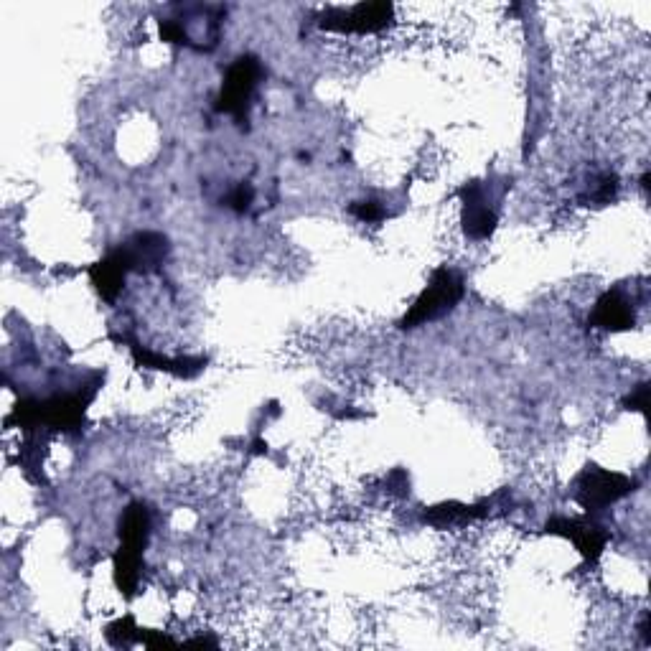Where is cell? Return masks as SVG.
I'll return each mask as SVG.
<instances>
[{
  "instance_id": "6da1fadb",
  "label": "cell",
  "mask_w": 651,
  "mask_h": 651,
  "mask_svg": "<svg viewBox=\"0 0 651 651\" xmlns=\"http://www.w3.org/2000/svg\"><path fill=\"white\" fill-rule=\"evenodd\" d=\"M95 390L97 387L74 392V395H54L49 400H21L13 407L8 425H18L23 430L46 425V428L72 433V430H77L82 425L84 412H87V405L95 397Z\"/></svg>"
},
{
  "instance_id": "7a4b0ae2",
  "label": "cell",
  "mask_w": 651,
  "mask_h": 651,
  "mask_svg": "<svg viewBox=\"0 0 651 651\" xmlns=\"http://www.w3.org/2000/svg\"><path fill=\"white\" fill-rule=\"evenodd\" d=\"M466 295L463 278L451 268H438L430 278L428 288L418 295V301L412 303L410 311L400 321V329H418L435 318L451 313Z\"/></svg>"
},
{
  "instance_id": "3957f363",
  "label": "cell",
  "mask_w": 651,
  "mask_h": 651,
  "mask_svg": "<svg viewBox=\"0 0 651 651\" xmlns=\"http://www.w3.org/2000/svg\"><path fill=\"white\" fill-rule=\"evenodd\" d=\"M262 77V64L257 56L245 54L240 59H234L232 67L227 69L222 82V92L217 97V110L227 112L237 120V125H247L250 120V105L252 95H255L257 84Z\"/></svg>"
},
{
  "instance_id": "277c9868",
  "label": "cell",
  "mask_w": 651,
  "mask_h": 651,
  "mask_svg": "<svg viewBox=\"0 0 651 651\" xmlns=\"http://www.w3.org/2000/svg\"><path fill=\"white\" fill-rule=\"evenodd\" d=\"M634 486V479H629L626 473L588 466L575 481V499L588 512H598V509L611 507L618 499L629 496Z\"/></svg>"
},
{
  "instance_id": "5b68a950",
  "label": "cell",
  "mask_w": 651,
  "mask_h": 651,
  "mask_svg": "<svg viewBox=\"0 0 651 651\" xmlns=\"http://www.w3.org/2000/svg\"><path fill=\"white\" fill-rule=\"evenodd\" d=\"M395 18L392 3H359L351 8H331L321 16L318 26L323 31H336V34H379L390 26Z\"/></svg>"
},
{
  "instance_id": "8992f818",
  "label": "cell",
  "mask_w": 651,
  "mask_h": 651,
  "mask_svg": "<svg viewBox=\"0 0 651 651\" xmlns=\"http://www.w3.org/2000/svg\"><path fill=\"white\" fill-rule=\"evenodd\" d=\"M545 532L570 540L575 545V550L590 562H596L603 555V550H606V532L601 527H596V524L580 522V519L555 517L545 524Z\"/></svg>"
},
{
  "instance_id": "52a82bcc",
  "label": "cell",
  "mask_w": 651,
  "mask_h": 651,
  "mask_svg": "<svg viewBox=\"0 0 651 651\" xmlns=\"http://www.w3.org/2000/svg\"><path fill=\"white\" fill-rule=\"evenodd\" d=\"M463 204V232L471 237V240H489L496 229V214L491 212L489 204H486L484 186L479 181H471V184L461 186L458 191Z\"/></svg>"
},
{
  "instance_id": "ba28073f",
  "label": "cell",
  "mask_w": 651,
  "mask_h": 651,
  "mask_svg": "<svg viewBox=\"0 0 651 651\" xmlns=\"http://www.w3.org/2000/svg\"><path fill=\"white\" fill-rule=\"evenodd\" d=\"M133 273V265H130V257L125 252V247L120 245L117 250H112L110 255L97 260L90 268V280L95 285V290L100 293V298H105L107 303H112L123 290L125 278Z\"/></svg>"
},
{
  "instance_id": "9c48e42d",
  "label": "cell",
  "mask_w": 651,
  "mask_h": 651,
  "mask_svg": "<svg viewBox=\"0 0 651 651\" xmlns=\"http://www.w3.org/2000/svg\"><path fill=\"white\" fill-rule=\"evenodd\" d=\"M125 252L130 257L133 273H153L163 265L168 250V237L161 232H138L130 242H125Z\"/></svg>"
},
{
  "instance_id": "30bf717a",
  "label": "cell",
  "mask_w": 651,
  "mask_h": 651,
  "mask_svg": "<svg viewBox=\"0 0 651 651\" xmlns=\"http://www.w3.org/2000/svg\"><path fill=\"white\" fill-rule=\"evenodd\" d=\"M590 323L603 331H629L634 329L636 316L629 298L621 290H608V293H603L598 298Z\"/></svg>"
},
{
  "instance_id": "8fae6325",
  "label": "cell",
  "mask_w": 651,
  "mask_h": 651,
  "mask_svg": "<svg viewBox=\"0 0 651 651\" xmlns=\"http://www.w3.org/2000/svg\"><path fill=\"white\" fill-rule=\"evenodd\" d=\"M133 359L145 369H156V372H168V374H176V377H186V379L194 377V374H199L201 369L206 367V359H201V357L171 359V357H163V354H158V351L143 349V346H133Z\"/></svg>"
},
{
  "instance_id": "7c38bea8",
  "label": "cell",
  "mask_w": 651,
  "mask_h": 651,
  "mask_svg": "<svg viewBox=\"0 0 651 651\" xmlns=\"http://www.w3.org/2000/svg\"><path fill=\"white\" fill-rule=\"evenodd\" d=\"M117 535H120V545L133 547V550H145L148 545V535H151V512L145 509V504L140 501H133L125 514L120 517V529H117Z\"/></svg>"
},
{
  "instance_id": "4fadbf2b",
  "label": "cell",
  "mask_w": 651,
  "mask_h": 651,
  "mask_svg": "<svg viewBox=\"0 0 651 651\" xmlns=\"http://www.w3.org/2000/svg\"><path fill=\"white\" fill-rule=\"evenodd\" d=\"M112 570H115V585L125 598H133L140 583V570H143V552L133 550V547L120 545L112 560Z\"/></svg>"
},
{
  "instance_id": "5bb4252c",
  "label": "cell",
  "mask_w": 651,
  "mask_h": 651,
  "mask_svg": "<svg viewBox=\"0 0 651 651\" xmlns=\"http://www.w3.org/2000/svg\"><path fill=\"white\" fill-rule=\"evenodd\" d=\"M489 509L484 507H468V504H458V501H451V504H438V507L428 509L425 512V522L435 524V527H446V524H463L471 522V519L486 517Z\"/></svg>"
},
{
  "instance_id": "9a60e30c",
  "label": "cell",
  "mask_w": 651,
  "mask_h": 651,
  "mask_svg": "<svg viewBox=\"0 0 651 651\" xmlns=\"http://www.w3.org/2000/svg\"><path fill=\"white\" fill-rule=\"evenodd\" d=\"M105 634H107V641L115 646H130L133 641H140V629L135 626V621L130 616L112 621V624L107 626Z\"/></svg>"
},
{
  "instance_id": "2e32d148",
  "label": "cell",
  "mask_w": 651,
  "mask_h": 651,
  "mask_svg": "<svg viewBox=\"0 0 651 651\" xmlns=\"http://www.w3.org/2000/svg\"><path fill=\"white\" fill-rule=\"evenodd\" d=\"M161 39L166 41V44L191 46V36L181 21H161Z\"/></svg>"
},
{
  "instance_id": "e0dca14e",
  "label": "cell",
  "mask_w": 651,
  "mask_h": 651,
  "mask_svg": "<svg viewBox=\"0 0 651 651\" xmlns=\"http://www.w3.org/2000/svg\"><path fill=\"white\" fill-rule=\"evenodd\" d=\"M252 199H255V189H252L250 184H240L237 189L232 191V194L227 196V206L229 209H234V212H247L252 204Z\"/></svg>"
},
{
  "instance_id": "ac0fdd59",
  "label": "cell",
  "mask_w": 651,
  "mask_h": 651,
  "mask_svg": "<svg viewBox=\"0 0 651 651\" xmlns=\"http://www.w3.org/2000/svg\"><path fill=\"white\" fill-rule=\"evenodd\" d=\"M349 212L357 219H362V222H379L384 217L382 206L377 201H357V204L349 206Z\"/></svg>"
},
{
  "instance_id": "d6986e66",
  "label": "cell",
  "mask_w": 651,
  "mask_h": 651,
  "mask_svg": "<svg viewBox=\"0 0 651 651\" xmlns=\"http://www.w3.org/2000/svg\"><path fill=\"white\" fill-rule=\"evenodd\" d=\"M624 407H626V410L644 412V415H646V410H649V384L641 382L639 387H636V390L631 392L629 397H626Z\"/></svg>"
},
{
  "instance_id": "ffe728a7",
  "label": "cell",
  "mask_w": 651,
  "mask_h": 651,
  "mask_svg": "<svg viewBox=\"0 0 651 651\" xmlns=\"http://www.w3.org/2000/svg\"><path fill=\"white\" fill-rule=\"evenodd\" d=\"M140 641L148 649H158V646H176V641L171 636H166L163 631H140Z\"/></svg>"
},
{
  "instance_id": "44dd1931",
  "label": "cell",
  "mask_w": 651,
  "mask_h": 651,
  "mask_svg": "<svg viewBox=\"0 0 651 651\" xmlns=\"http://www.w3.org/2000/svg\"><path fill=\"white\" fill-rule=\"evenodd\" d=\"M639 631H641V636H644V644H649V616H644L641 618V626H639Z\"/></svg>"
},
{
  "instance_id": "7402d4cb",
  "label": "cell",
  "mask_w": 651,
  "mask_h": 651,
  "mask_svg": "<svg viewBox=\"0 0 651 651\" xmlns=\"http://www.w3.org/2000/svg\"><path fill=\"white\" fill-rule=\"evenodd\" d=\"M189 646H217L214 641H206V639H194L189 641Z\"/></svg>"
}]
</instances>
